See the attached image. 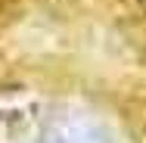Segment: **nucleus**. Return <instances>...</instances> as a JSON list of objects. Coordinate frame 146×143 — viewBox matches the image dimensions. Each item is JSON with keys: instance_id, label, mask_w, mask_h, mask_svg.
<instances>
[{"instance_id": "obj_1", "label": "nucleus", "mask_w": 146, "mask_h": 143, "mask_svg": "<svg viewBox=\"0 0 146 143\" xmlns=\"http://www.w3.org/2000/svg\"><path fill=\"white\" fill-rule=\"evenodd\" d=\"M37 143H115V140L109 137V131L100 121H93L87 115L59 112L44 121Z\"/></svg>"}]
</instances>
